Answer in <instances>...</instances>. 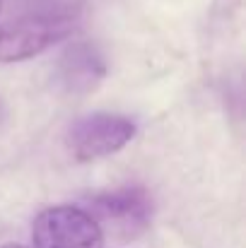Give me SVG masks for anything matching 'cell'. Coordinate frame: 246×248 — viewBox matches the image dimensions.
Returning <instances> with one entry per match:
<instances>
[{
    "instance_id": "6da1fadb",
    "label": "cell",
    "mask_w": 246,
    "mask_h": 248,
    "mask_svg": "<svg viewBox=\"0 0 246 248\" xmlns=\"http://www.w3.org/2000/svg\"><path fill=\"white\" fill-rule=\"evenodd\" d=\"M32 244L34 248H104V232L84 207L56 205L34 219Z\"/></svg>"
},
{
    "instance_id": "7a4b0ae2",
    "label": "cell",
    "mask_w": 246,
    "mask_h": 248,
    "mask_svg": "<svg viewBox=\"0 0 246 248\" xmlns=\"http://www.w3.org/2000/svg\"><path fill=\"white\" fill-rule=\"evenodd\" d=\"M135 138V123L118 113H89L68 130V147L78 162H94L116 155Z\"/></svg>"
},
{
    "instance_id": "3957f363",
    "label": "cell",
    "mask_w": 246,
    "mask_h": 248,
    "mask_svg": "<svg viewBox=\"0 0 246 248\" xmlns=\"http://www.w3.org/2000/svg\"><path fill=\"white\" fill-rule=\"evenodd\" d=\"M70 31L66 17L29 15L0 27V63H19L44 53Z\"/></svg>"
},
{
    "instance_id": "277c9868",
    "label": "cell",
    "mask_w": 246,
    "mask_h": 248,
    "mask_svg": "<svg viewBox=\"0 0 246 248\" xmlns=\"http://www.w3.org/2000/svg\"><path fill=\"white\" fill-rule=\"evenodd\" d=\"M87 212L99 227L109 224L121 236H138L152 219V198L140 186H126L94 195L87 202Z\"/></svg>"
},
{
    "instance_id": "5b68a950",
    "label": "cell",
    "mask_w": 246,
    "mask_h": 248,
    "mask_svg": "<svg viewBox=\"0 0 246 248\" xmlns=\"http://www.w3.org/2000/svg\"><path fill=\"white\" fill-rule=\"evenodd\" d=\"M106 75L104 58L89 44H75L61 56L58 78L73 94H87Z\"/></svg>"
},
{
    "instance_id": "8992f818",
    "label": "cell",
    "mask_w": 246,
    "mask_h": 248,
    "mask_svg": "<svg viewBox=\"0 0 246 248\" xmlns=\"http://www.w3.org/2000/svg\"><path fill=\"white\" fill-rule=\"evenodd\" d=\"M0 248H27V246H22V244H5V246H0Z\"/></svg>"
},
{
    "instance_id": "52a82bcc",
    "label": "cell",
    "mask_w": 246,
    "mask_h": 248,
    "mask_svg": "<svg viewBox=\"0 0 246 248\" xmlns=\"http://www.w3.org/2000/svg\"><path fill=\"white\" fill-rule=\"evenodd\" d=\"M0 10H2V0H0Z\"/></svg>"
}]
</instances>
